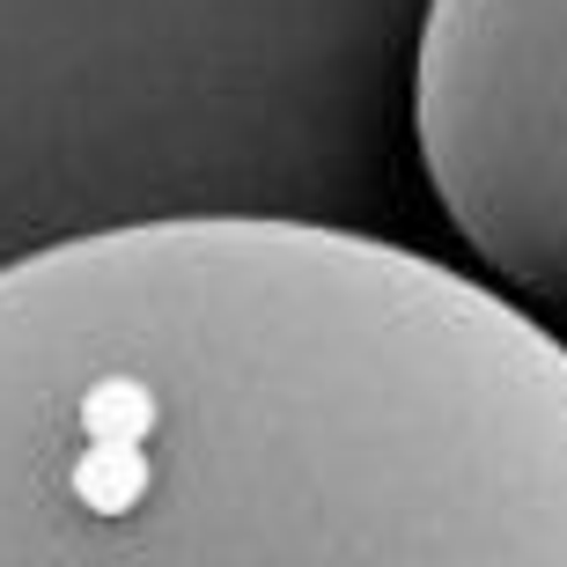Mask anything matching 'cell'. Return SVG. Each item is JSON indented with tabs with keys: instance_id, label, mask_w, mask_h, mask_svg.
I'll return each instance as SVG.
<instances>
[{
	"instance_id": "obj_1",
	"label": "cell",
	"mask_w": 567,
	"mask_h": 567,
	"mask_svg": "<svg viewBox=\"0 0 567 567\" xmlns=\"http://www.w3.org/2000/svg\"><path fill=\"white\" fill-rule=\"evenodd\" d=\"M0 567H567V347L442 258L288 214L16 251Z\"/></svg>"
},
{
	"instance_id": "obj_3",
	"label": "cell",
	"mask_w": 567,
	"mask_h": 567,
	"mask_svg": "<svg viewBox=\"0 0 567 567\" xmlns=\"http://www.w3.org/2000/svg\"><path fill=\"white\" fill-rule=\"evenodd\" d=\"M560 347H567V339H560Z\"/></svg>"
},
{
	"instance_id": "obj_2",
	"label": "cell",
	"mask_w": 567,
	"mask_h": 567,
	"mask_svg": "<svg viewBox=\"0 0 567 567\" xmlns=\"http://www.w3.org/2000/svg\"><path fill=\"white\" fill-rule=\"evenodd\" d=\"M413 141L486 274L567 295V0H427Z\"/></svg>"
}]
</instances>
